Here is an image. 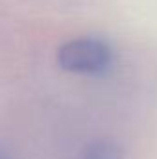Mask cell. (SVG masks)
I'll use <instances>...</instances> for the list:
<instances>
[{
	"label": "cell",
	"instance_id": "obj_3",
	"mask_svg": "<svg viewBox=\"0 0 157 159\" xmlns=\"http://www.w3.org/2000/svg\"><path fill=\"white\" fill-rule=\"evenodd\" d=\"M0 159H13L11 157V154H9L4 146H0Z\"/></svg>",
	"mask_w": 157,
	"mask_h": 159
},
{
	"label": "cell",
	"instance_id": "obj_2",
	"mask_svg": "<svg viewBox=\"0 0 157 159\" xmlns=\"http://www.w3.org/2000/svg\"><path fill=\"white\" fill-rule=\"evenodd\" d=\"M81 159H122V148L111 139L92 141L85 146Z\"/></svg>",
	"mask_w": 157,
	"mask_h": 159
},
{
	"label": "cell",
	"instance_id": "obj_1",
	"mask_svg": "<svg viewBox=\"0 0 157 159\" xmlns=\"http://www.w3.org/2000/svg\"><path fill=\"white\" fill-rule=\"evenodd\" d=\"M61 69L79 74H100L111 65V48L100 39L79 37L65 43L57 52Z\"/></svg>",
	"mask_w": 157,
	"mask_h": 159
}]
</instances>
